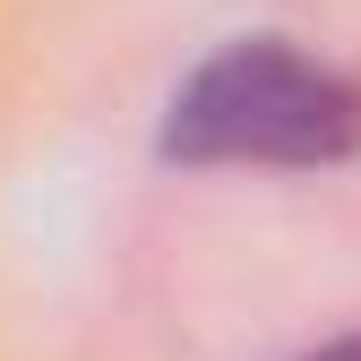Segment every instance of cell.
<instances>
[{
    "mask_svg": "<svg viewBox=\"0 0 361 361\" xmlns=\"http://www.w3.org/2000/svg\"><path fill=\"white\" fill-rule=\"evenodd\" d=\"M164 155L180 164H344L361 155V86L276 35L224 43L180 78L164 112Z\"/></svg>",
    "mask_w": 361,
    "mask_h": 361,
    "instance_id": "1",
    "label": "cell"
},
{
    "mask_svg": "<svg viewBox=\"0 0 361 361\" xmlns=\"http://www.w3.org/2000/svg\"><path fill=\"white\" fill-rule=\"evenodd\" d=\"M301 361H361V327H353V336H336V344H319V353H301Z\"/></svg>",
    "mask_w": 361,
    "mask_h": 361,
    "instance_id": "2",
    "label": "cell"
}]
</instances>
